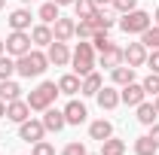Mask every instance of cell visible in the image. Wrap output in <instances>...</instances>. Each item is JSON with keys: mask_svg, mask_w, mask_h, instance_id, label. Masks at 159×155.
<instances>
[{"mask_svg": "<svg viewBox=\"0 0 159 155\" xmlns=\"http://www.w3.org/2000/svg\"><path fill=\"white\" fill-rule=\"evenodd\" d=\"M110 79H113V85H129V82H135V67L119 64V67L110 70Z\"/></svg>", "mask_w": 159, "mask_h": 155, "instance_id": "18", "label": "cell"}, {"mask_svg": "<svg viewBox=\"0 0 159 155\" xmlns=\"http://www.w3.org/2000/svg\"><path fill=\"white\" fill-rule=\"evenodd\" d=\"M95 97H98V107H101V110H116L119 103H122V100H119V91L113 88V85H101V91Z\"/></svg>", "mask_w": 159, "mask_h": 155, "instance_id": "12", "label": "cell"}, {"mask_svg": "<svg viewBox=\"0 0 159 155\" xmlns=\"http://www.w3.org/2000/svg\"><path fill=\"white\" fill-rule=\"evenodd\" d=\"M21 97V85L19 82H12V79H0V100H19Z\"/></svg>", "mask_w": 159, "mask_h": 155, "instance_id": "20", "label": "cell"}, {"mask_svg": "<svg viewBox=\"0 0 159 155\" xmlns=\"http://www.w3.org/2000/svg\"><path fill=\"white\" fill-rule=\"evenodd\" d=\"M89 21H92V27H95V31H110V27H113V19H110V15H107L101 6L92 12V15H89Z\"/></svg>", "mask_w": 159, "mask_h": 155, "instance_id": "23", "label": "cell"}, {"mask_svg": "<svg viewBox=\"0 0 159 155\" xmlns=\"http://www.w3.org/2000/svg\"><path fill=\"white\" fill-rule=\"evenodd\" d=\"M3 6H6V0H0V9H3Z\"/></svg>", "mask_w": 159, "mask_h": 155, "instance_id": "45", "label": "cell"}, {"mask_svg": "<svg viewBox=\"0 0 159 155\" xmlns=\"http://www.w3.org/2000/svg\"><path fill=\"white\" fill-rule=\"evenodd\" d=\"M89 137H92V140H107V137H113V125H110V122H107V119H98V122H92V125H89Z\"/></svg>", "mask_w": 159, "mask_h": 155, "instance_id": "16", "label": "cell"}, {"mask_svg": "<svg viewBox=\"0 0 159 155\" xmlns=\"http://www.w3.org/2000/svg\"><path fill=\"white\" fill-rule=\"evenodd\" d=\"M135 110H138V122H141V125H147V128H150V125H153V119L159 116L156 107H153V103H147V100H144V103H138Z\"/></svg>", "mask_w": 159, "mask_h": 155, "instance_id": "24", "label": "cell"}, {"mask_svg": "<svg viewBox=\"0 0 159 155\" xmlns=\"http://www.w3.org/2000/svg\"><path fill=\"white\" fill-rule=\"evenodd\" d=\"M46 58H49V64H55V67H64V64L70 61L67 43H58V40H52V43H49V52H46Z\"/></svg>", "mask_w": 159, "mask_h": 155, "instance_id": "11", "label": "cell"}, {"mask_svg": "<svg viewBox=\"0 0 159 155\" xmlns=\"http://www.w3.org/2000/svg\"><path fill=\"white\" fill-rule=\"evenodd\" d=\"M40 21H43V24H52V21L58 19L61 12H58V3H55V0H49V3H43V6H40Z\"/></svg>", "mask_w": 159, "mask_h": 155, "instance_id": "26", "label": "cell"}, {"mask_svg": "<svg viewBox=\"0 0 159 155\" xmlns=\"http://www.w3.org/2000/svg\"><path fill=\"white\" fill-rule=\"evenodd\" d=\"M9 27L12 31H28L31 27V9H16V12H9Z\"/></svg>", "mask_w": 159, "mask_h": 155, "instance_id": "19", "label": "cell"}, {"mask_svg": "<svg viewBox=\"0 0 159 155\" xmlns=\"http://www.w3.org/2000/svg\"><path fill=\"white\" fill-rule=\"evenodd\" d=\"M52 24H55V27H52V37L58 40V43H67V40L74 37V31H77V21H74V19H64V15H58Z\"/></svg>", "mask_w": 159, "mask_h": 155, "instance_id": "10", "label": "cell"}, {"mask_svg": "<svg viewBox=\"0 0 159 155\" xmlns=\"http://www.w3.org/2000/svg\"><path fill=\"white\" fill-rule=\"evenodd\" d=\"M12 73H16V58L0 55V79H12Z\"/></svg>", "mask_w": 159, "mask_h": 155, "instance_id": "30", "label": "cell"}, {"mask_svg": "<svg viewBox=\"0 0 159 155\" xmlns=\"http://www.w3.org/2000/svg\"><path fill=\"white\" fill-rule=\"evenodd\" d=\"M58 91L61 94H77L80 91V76L77 73H64V76L58 79Z\"/></svg>", "mask_w": 159, "mask_h": 155, "instance_id": "22", "label": "cell"}, {"mask_svg": "<svg viewBox=\"0 0 159 155\" xmlns=\"http://www.w3.org/2000/svg\"><path fill=\"white\" fill-rule=\"evenodd\" d=\"M58 94H61V91H58V82H40L37 88L28 94V107H31V110H49L52 100H55Z\"/></svg>", "mask_w": 159, "mask_h": 155, "instance_id": "3", "label": "cell"}, {"mask_svg": "<svg viewBox=\"0 0 159 155\" xmlns=\"http://www.w3.org/2000/svg\"><path fill=\"white\" fill-rule=\"evenodd\" d=\"M46 67H49V58H46L43 52H37V49H31V52H25L21 58H16V73L25 76V79L43 76V73H46Z\"/></svg>", "mask_w": 159, "mask_h": 155, "instance_id": "1", "label": "cell"}, {"mask_svg": "<svg viewBox=\"0 0 159 155\" xmlns=\"http://www.w3.org/2000/svg\"><path fill=\"white\" fill-rule=\"evenodd\" d=\"M70 61H74V73L77 76H89L95 70V46L92 43H77Z\"/></svg>", "mask_w": 159, "mask_h": 155, "instance_id": "2", "label": "cell"}, {"mask_svg": "<svg viewBox=\"0 0 159 155\" xmlns=\"http://www.w3.org/2000/svg\"><path fill=\"white\" fill-rule=\"evenodd\" d=\"M0 55H6V43L3 40H0Z\"/></svg>", "mask_w": 159, "mask_h": 155, "instance_id": "42", "label": "cell"}, {"mask_svg": "<svg viewBox=\"0 0 159 155\" xmlns=\"http://www.w3.org/2000/svg\"><path fill=\"white\" fill-rule=\"evenodd\" d=\"M153 24H159V9H156V12H153Z\"/></svg>", "mask_w": 159, "mask_h": 155, "instance_id": "43", "label": "cell"}, {"mask_svg": "<svg viewBox=\"0 0 159 155\" xmlns=\"http://www.w3.org/2000/svg\"><path fill=\"white\" fill-rule=\"evenodd\" d=\"M92 34H95L92 21H89V19H80V21H77V31H74V37H80V40H92Z\"/></svg>", "mask_w": 159, "mask_h": 155, "instance_id": "31", "label": "cell"}, {"mask_svg": "<svg viewBox=\"0 0 159 155\" xmlns=\"http://www.w3.org/2000/svg\"><path fill=\"white\" fill-rule=\"evenodd\" d=\"M101 85H104V82H101V76L95 73V70H92L89 76H83V82H80V94H89V97H95V94L101 91Z\"/></svg>", "mask_w": 159, "mask_h": 155, "instance_id": "17", "label": "cell"}, {"mask_svg": "<svg viewBox=\"0 0 159 155\" xmlns=\"http://www.w3.org/2000/svg\"><path fill=\"white\" fill-rule=\"evenodd\" d=\"M113 0H95V6H110Z\"/></svg>", "mask_w": 159, "mask_h": 155, "instance_id": "41", "label": "cell"}, {"mask_svg": "<svg viewBox=\"0 0 159 155\" xmlns=\"http://www.w3.org/2000/svg\"><path fill=\"white\" fill-rule=\"evenodd\" d=\"M150 140L159 146V125H150Z\"/></svg>", "mask_w": 159, "mask_h": 155, "instance_id": "38", "label": "cell"}, {"mask_svg": "<svg viewBox=\"0 0 159 155\" xmlns=\"http://www.w3.org/2000/svg\"><path fill=\"white\" fill-rule=\"evenodd\" d=\"M58 6H74V0H55Z\"/></svg>", "mask_w": 159, "mask_h": 155, "instance_id": "40", "label": "cell"}, {"mask_svg": "<svg viewBox=\"0 0 159 155\" xmlns=\"http://www.w3.org/2000/svg\"><path fill=\"white\" fill-rule=\"evenodd\" d=\"M43 113H46V116H43V128H46V131H55V134H58L61 128L67 125L64 110H52V107H49V110H43Z\"/></svg>", "mask_w": 159, "mask_h": 155, "instance_id": "13", "label": "cell"}, {"mask_svg": "<svg viewBox=\"0 0 159 155\" xmlns=\"http://www.w3.org/2000/svg\"><path fill=\"white\" fill-rule=\"evenodd\" d=\"M98 61H101V67H110V70H113V67H119V64H122V49L110 43V46L101 52V58H98Z\"/></svg>", "mask_w": 159, "mask_h": 155, "instance_id": "15", "label": "cell"}, {"mask_svg": "<svg viewBox=\"0 0 159 155\" xmlns=\"http://www.w3.org/2000/svg\"><path fill=\"white\" fill-rule=\"evenodd\" d=\"M31 155H55V146H52V143H46V140H37Z\"/></svg>", "mask_w": 159, "mask_h": 155, "instance_id": "35", "label": "cell"}, {"mask_svg": "<svg viewBox=\"0 0 159 155\" xmlns=\"http://www.w3.org/2000/svg\"><path fill=\"white\" fill-rule=\"evenodd\" d=\"M153 107H156V113H159V94H156V100H153Z\"/></svg>", "mask_w": 159, "mask_h": 155, "instance_id": "44", "label": "cell"}, {"mask_svg": "<svg viewBox=\"0 0 159 155\" xmlns=\"http://www.w3.org/2000/svg\"><path fill=\"white\" fill-rule=\"evenodd\" d=\"M156 152H159V146L150 140V134H144V137L135 140V155H156Z\"/></svg>", "mask_w": 159, "mask_h": 155, "instance_id": "25", "label": "cell"}, {"mask_svg": "<svg viewBox=\"0 0 159 155\" xmlns=\"http://www.w3.org/2000/svg\"><path fill=\"white\" fill-rule=\"evenodd\" d=\"M141 43L147 49H159V24H150L144 34H141Z\"/></svg>", "mask_w": 159, "mask_h": 155, "instance_id": "28", "label": "cell"}, {"mask_svg": "<svg viewBox=\"0 0 159 155\" xmlns=\"http://www.w3.org/2000/svg\"><path fill=\"white\" fill-rule=\"evenodd\" d=\"M141 85H144V91H147V94H153V97H156V94H159V73H150V76L144 79Z\"/></svg>", "mask_w": 159, "mask_h": 155, "instance_id": "32", "label": "cell"}, {"mask_svg": "<svg viewBox=\"0 0 159 155\" xmlns=\"http://www.w3.org/2000/svg\"><path fill=\"white\" fill-rule=\"evenodd\" d=\"M6 119L9 122H16V125H21L25 119H31V107H28V100H9L6 103Z\"/></svg>", "mask_w": 159, "mask_h": 155, "instance_id": "9", "label": "cell"}, {"mask_svg": "<svg viewBox=\"0 0 159 155\" xmlns=\"http://www.w3.org/2000/svg\"><path fill=\"white\" fill-rule=\"evenodd\" d=\"M150 24H153V15L144 12V9H132V12H125V15L119 19V27H122L125 34H144Z\"/></svg>", "mask_w": 159, "mask_h": 155, "instance_id": "4", "label": "cell"}, {"mask_svg": "<svg viewBox=\"0 0 159 155\" xmlns=\"http://www.w3.org/2000/svg\"><path fill=\"white\" fill-rule=\"evenodd\" d=\"M0 119H6V100H0Z\"/></svg>", "mask_w": 159, "mask_h": 155, "instance_id": "39", "label": "cell"}, {"mask_svg": "<svg viewBox=\"0 0 159 155\" xmlns=\"http://www.w3.org/2000/svg\"><path fill=\"white\" fill-rule=\"evenodd\" d=\"M144 97H147V91H144L141 82H129V85H122V91H119V100H122L125 107H138V103H144Z\"/></svg>", "mask_w": 159, "mask_h": 155, "instance_id": "8", "label": "cell"}, {"mask_svg": "<svg viewBox=\"0 0 159 155\" xmlns=\"http://www.w3.org/2000/svg\"><path fill=\"white\" fill-rule=\"evenodd\" d=\"M122 152H125V143L122 140H113V137L101 140V155H122Z\"/></svg>", "mask_w": 159, "mask_h": 155, "instance_id": "27", "label": "cell"}, {"mask_svg": "<svg viewBox=\"0 0 159 155\" xmlns=\"http://www.w3.org/2000/svg\"><path fill=\"white\" fill-rule=\"evenodd\" d=\"M122 61H125L129 67H144V64H147V46H144V43H129V46L122 49Z\"/></svg>", "mask_w": 159, "mask_h": 155, "instance_id": "7", "label": "cell"}, {"mask_svg": "<svg viewBox=\"0 0 159 155\" xmlns=\"http://www.w3.org/2000/svg\"><path fill=\"white\" fill-rule=\"evenodd\" d=\"M156 155H159V152H156Z\"/></svg>", "mask_w": 159, "mask_h": 155, "instance_id": "48", "label": "cell"}, {"mask_svg": "<svg viewBox=\"0 0 159 155\" xmlns=\"http://www.w3.org/2000/svg\"><path fill=\"white\" fill-rule=\"evenodd\" d=\"M43 134H46L43 119H25V122L19 125V137L25 140V143H37V140H43Z\"/></svg>", "mask_w": 159, "mask_h": 155, "instance_id": "6", "label": "cell"}, {"mask_svg": "<svg viewBox=\"0 0 159 155\" xmlns=\"http://www.w3.org/2000/svg\"><path fill=\"white\" fill-rule=\"evenodd\" d=\"M52 27H49V24H37V27H31V43H34V46H49V43H52Z\"/></svg>", "mask_w": 159, "mask_h": 155, "instance_id": "21", "label": "cell"}, {"mask_svg": "<svg viewBox=\"0 0 159 155\" xmlns=\"http://www.w3.org/2000/svg\"><path fill=\"white\" fill-rule=\"evenodd\" d=\"M61 155H89V152H86V146H83V143L74 140V143H67V146H64V152H61Z\"/></svg>", "mask_w": 159, "mask_h": 155, "instance_id": "36", "label": "cell"}, {"mask_svg": "<svg viewBox=\"0 0 159 155\" xmlns=\"http://www.w3.org/2000/svg\"><path fill=\"white\" fill-rule=\"evenodd\" d=\"M21 3H31V0H21Z\"/></svg>", "mask_w": 159, "mask_h": 155, "instance_id": "46", "label": "cell"}, {"mask_svg": "<svg viewBox=\"0 0 159 155\" xmlns=\"http://www.w3.org/2000/svg\"><path fill=\"white\" fill-rule=\"evenodd\" d=\"M98 155H101V152H98Z\"/></svg>", "mask_w": 159, "mask_h": 155, "instance_id": "47", "label": "cell"}, {"mask_svg": "<svg viewBox=\"0 0 159 155\" xmlns=\"http://www.w3.org/2000/svg\"><path fill=\"white\" fill-rule=\"evenodd\" d=\"M95 9H98L95 0H74V12H77V19H89Z\"/></svg>", "mask_w": 159, "mask_h": 155, "instance_id": "29", "label": "cell"}, {"mask_svg": "<svg viewBox=\"0 0 159 155\" xmlns=\"http://www.w3.org/2000/svg\"><path fill=\"white\" fill-rule=\"evenodd\" d=\"M89 116V110L80 103V100H70L67 107H64V119H67V125H83Z\"/></svg>", "mask_w": 159, "mask_h": 155, "instance_id": "14", "label": "cell"}, {"mask_svg": "<svg viewBox=\"0 0 159 155\" xmlns=\"http://www.w3.org/2000/svg\"><path fill=\"white\" fill-rule=\"evenodd\" d=\"M92 46H95L98 52H104V49L110 46V40H107V31H95V34H92Z\"/></svg>", "mask_w": 159, "mask_h": 155, "instance_id": "33", "label": "cell"}, {"mask_svg": "<svg viewBox=\"0 0 159 155\" xmlns=\"http://www.w3.org/2000/svg\"><path fill=\"white\" fill-rule=\"evenodd\" d=\"M110 6H113L116 12H122V15H125V12H132V9H138V0H113Z\"/></svg>", "mask_w": 159, "mask_h": 155, "instance_id": "34", "label": "cell"}, {"mask_svg": "<svg viewBox=\"0 0 159 155\" xmlns=\"http://www.w3.org/2000/svg\"><path fill=\"white\" fill-rule=\"evenodd\" d=\"M147 67H150V73H159V49H153L147 55Z\"/></svg>", "mask_w": 159, "mask_h": 155, "instance_id": "37", "label": "cell"}, {"mask_svg": "<svg viewBox=\"0 0 159 155\" xmlns=\"http://www.w3.org/2000/svg\"><path fill=\"white\" fill-rule=\"evenodd\" d=\"M25 52H31V34H28V31H12V34L6 37V55L21 58Z\"/></svg>", "mask_w": 159, "mask_h": 155, "instance_id": "5", "label": "cell"}]
</instances>
